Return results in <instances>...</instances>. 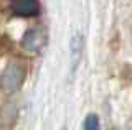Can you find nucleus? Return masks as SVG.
Segmentation results:
<instances>
[{
  "label": "nucleus",
  "instance_id": "7ed1b4c3",
  "mask_svg": "<svg viewBox=\"0 0 132 130\" xmlns=\"http://www.w3.org/2000/svg\"><path fill=\"white\" fill-rule=\"evenodd\" d=\"M12 10L18 17H35L40 12L38 0H12Z\"/></svg>",
  "mask_w": 132,
  "mask_h": 130
},
{
  "label": "nucleus",
  "instance_id": "39448f33",
  "mask_svg": "<svg viewBox=\"0 0 132 130\" xmlns=\"http://www.w3.org/2000/svg\"><path fill=\"white\" fill-rule=\"evenodd\" d=\"M84 130H99V119L94 114H89L84 120Z\"/></svg>",
  "mask_w": 132,
  "mask_h": 130
},
{
  "label": "nucleus",
  "instance_id": "20e7f679",
  "mask_svg": "<svg viewBox=\"0 0 132 130\" xmlns=\"http://www.w3.org/2000/svg\"><path fill=\"white\" fill-rule=\"evenodd\" d=\"M82 51V44H81V36L79 33H74V38L71 41V53H73V69H76L78 66V59Z\"/></svg>",
  "mask_w": 132,
  "mask_h": 130
},
{
  "label": "nucleus",
  "instance_id": "f03ea898",
  "mask_svg": "<svg viewBox=\"0 0 132 130\" xmlns=\"http://www.w3.org/2000/svg\"><path fill=\"white\" fill-rule=\"evenodd\" d=\"M45 43V30L41 26L30 28L22 38V46L27 51H38Z\"/></svg>",
  "mask_w": 132,
  "mask_h": 130
},
{
  "label": "nucleus",
  "instance_id": "f257e3e1",
  "mask_svg": "<svg viewBox=\"0 0 132 130\" xmlns=\"http://www.w3.org/2000/svg\"><path fill=\"white\" fill-rule=\"evenodd\" d=\"M23 76H25V71L20 64L16 63L8 64L5 71L2 72V76H0V87L5 92H13L22 86Z\"/></svg>",
  "mask_w": 132,
  "mask_h": 130
}]
</instances>
